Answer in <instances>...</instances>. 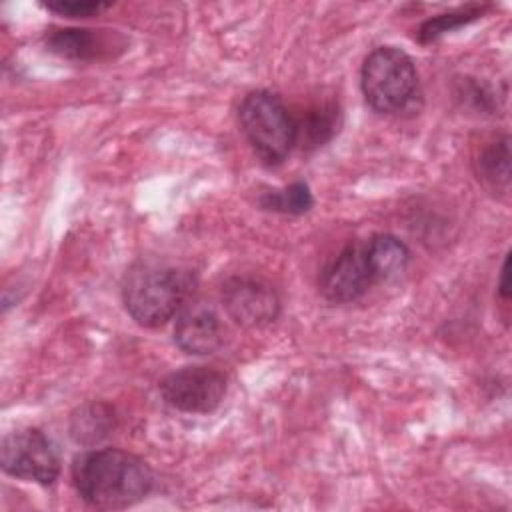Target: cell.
Wrapping results in <instances>:
<instances>
[{
	"mask_svg": "<svg viewBox=\"0 0 512 512\" xmlns=\"http://www.w3.org/2000/svg\"><path fill=\"white\" fill-rule=\"evenodd\" d=\"M158 390L164 402L180 412L208 414L214 412L226 396V378L208 366H186L166 374Z\"/></svg>",
	"mask_w": 512,
	"mask_h": 512,
	"instance_id": "8992f818",
	"label": "cell"
},
{
	"mask_svg": "<svg viewBox=\"0 0 512 512\" xmlns=\"http://www.w3.org/2000/svg\"><path fill=\"white\" fill-rule=\"evenodd\" d=\"M294 124L296 142H304L302 146H322L338 130V108L334 104H320L304 112L302 118H294Z\"/></svg>",
	"mask_w": 512,
	"mask_h": 512,
	"instance_id": "5bb4252c",
	"label": "cell"
},
{
	"mask_svg": "<svg viewBox=\"0 0 512 512\" xmlns=\"http://www.w3.org/2000/svg\"><path fill=\"white\" fill-rule=\"evenodd\" d=\"M222 302L228 316L244 328H262L280 314L276 290L260 278H228L222 286Z\"/></svg>",
	"mask_w": 512,
	"mask_h": 512,
	"instance_id": "52a82bcc",
	"label": "cell"
},
{
	"mask_svg": "<svg viewBox=\"0 0 512 512\" xmlns=\"http://www.w3.org/2000/svg\"><path fill=\"white\" fill-rule=\"evenodd\" d=\"M174 342L180 350L194 356H206L220 350L226 342V328L214 306L188 300L178 312Z\"/></svg>",
	"mask_w": 512,
	"mask_h": 512,
	"instance_id": "ba28073f",
	"label": "cell"
},
{
	"mask_svg": "<svg viewBox=\"0 0 512 512\" xmlns=\"http://www.w3.org/2000/svg\"><path fill=\"white\" fill-rule=\"evenodd\" d=\"M484 12V6H466V8H458V10H452V12H446V14H438L430 20H426L420 28H418V40L422 44L426 42H434L438 40L442 34L446 32H452L472 20H476L478 16H482Z\"/></svg>",
	"mask_w": 512,
	"mask_h": 512,
	"instance_id": "2e32d148",
	"label": "cell"
},
{
	"mask_svg": "<svg viewBox=\"0 0 512 512\" xmlns=\"http://www.w3.org/2000/svg\"><path fill=\"white\" fill-rule=\"evenodd\" d=\"M364 256L372 282H386L400 276L410 262L408 246L394 234H374L364 246Z\"/></svg>",
	"mask_w": 512,
	"mask_h": 512,
	"instance_id": "8fae6325",
	"label": "cell"
},
{
	"mask_svg": "<svg viewBox=\"0 0 512 512\" xmlns=\"http://www.w3.org/2000/svg\"><path fill=\"white\" fill-rule=\"evenodd\" d=\"M44 42L50 52L68 60H100L124 50V38L114 30L52 28Z\"/></svg>",
	"mask_w": 512,
	"mask_h": 512,
	"instance_id": "30bf717a",
	"label": "cell"
},
{
	"mask_svg": "<svg viewBox=\"0 0 512 512\" xmlns=\"http://www.w3.org/2000/svg\"><path fill=\"white\" fill-rule=\"evenodd\" d=\"M312 194L308 184L294 182L280 190H268L260 196V206L280 214H304L312 208Z\"/></svg>",
	"mask_w": 512,
	"mask_h": 512,
	"instance_id": "9a60e30c",
	"label": "cell"
},
{
	"mask_svg": "<svg viewBox=\"0 0 512 512\" xmlns=\"http://www.w3.org/2000/svg\"><path fill=\"white\" fill-rule=\"evenodd\" d=\"M152 482L150 466L126 450H86L72 460V484L78 496L94 508H128L148 496Z\"/></svg>",
	"mask_w": 512,
	"mask_h": 512,
	"instance_id": "6da1fadb",
	"label": "cell"
},
{
	"mask_svg": "<svg viewBox=\"0 0 512 512\" xmlns=\"http://www.w3.org/2000/svg\"><path fill=\"white\" fill-rule=\"evenodd\" d=\"M238 120L248 144L266 164H280L296 144L294 116L274 92L256 90L244 96Z\"/></svg>",
	"mask_w": 512,
	"mask_h": 512,
	"instance_id": "277c9868",
	"label": "cell"
},
{
	"mask_svg": "<svg viewBox=\"0 0 512 512\" xmlns=\"http://www.w3.org/2000/svg\"><path fill=\"white\" fill-rule=\"evenodd\" d=\"M360 86L368 106L380 114L406 110L418 90V72L412 58L396 46L372 50L360 72Z\"/></svg>",
	"mask_w": 512,
	"mask_h": 512,
	"instance_id": "3957f363",
	"label": "cell"
},
{
	"mask_svg": "<svg viewBox=\"0 0 512 512\" xmlns=\"http://www.w3.org/2000/svg\"><path fill=\"white\" fill-rule=\"evenodd\" d=\"M194 278L188 270L160 262L132 266L122 282L126 312L146 328L166 324L190 300Z\"/></svg>",
	"mask_w": 512,
	"mask_h": 512,
	"instance_id": "7a4b0ae2",
	"label": "cell"
},
{
	"mask_svg": "<svg viewBox=\"0 0 512 512\" xmlns=\"http://www.w3.org/2000/svg\"><path fill=\"white\" fill-rule=\"evenodd\" d=\"M116 428V416L106 402H86L70 416V436L82 446H94Z\"/></svg>",
	"mask_w": 512,
	"mask_h": 512,
	"instance_id": "7c38bea8",
	"label": "cell"
},
{
	"mask_svg": "<svg viewBox=\"0 0 512 512\" xmlns=\"http://www.w3.org/2000/svg\"><path fill=\"white\" fill-rule=\"evenodd\" d=\"M478 180L494 194L508 192L510 186V138L488 142L476 158Z\"/></svg>",
	"mask_w": 512,
	"mask_h": 512,
	"instance_id": "4fadbf2b",
	"label": "cell"
},
{
	"mask_svg": "<svg viewBox=\"0 0 512 512\" xmlns=\"http://www.w3.org/2000/svg\"><path fill=\"white\" fill-rule=\"evenodd\" d=\"M498 294L502 300L510 298V254H506L502 268H500V278H498Z\"/></svg>",
	"mask_w": 512,
	"mask_h": 512,
	"instance_id": "ac0fdd59",
	"label": "cell"
},
{
	"mask_svg": "<svg viewBox=\"0 0 512 512\" xmlns=\"http://www.w3.org/2000/svg\"><path fill=\"white\" fill-rule=\"evenodd\" d=\"M2 470L14 478L52 484L60 474V458L52 440L38 428H22L4 436Z\"/></svg>",
	"mask_w": 512,
	"mask_h": 512,
	"instance_id": "5b68a950",
	"label": "cell"
},
{
	"mask_svg": "<svg viewBox=\"0 0 512 512\" xmlns=\"http://www.w3.org/2000/svg\"><path fill=\"white\" fill-rule=\"evenodd\" d=\"M110 6H112V2H102V0H50V2H44L46 10L60 14V16H68V18H88V16L104 12Z\"/></svg>",
	"mask_w": 512,
	"mask_h": 512,
	"instance_id": "e0dca14e",
	"label": "cell"
},
{
	"mask_svg": "<svg viewBox=\"0 0 512 512\" xmlns=\"http://www.w3.org/2000/svg\"><path fill=\"white\" fill-rule=\"evenodd\" d=\"M372 284L364 246L348 244L322 272L320 292L326 300L344 304L360 298Z\"/></svg>",
	"mask_w": 512,
	"mask_h": 512,
	"instance_id": "9c48e42d",
	"label": "cell"
}]
</instances>
